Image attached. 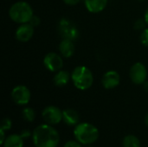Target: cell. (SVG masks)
Instances as JSON below:
<instances>
[{
  "instance_id": "obj_6",
  "label": "cell",
  "mask_w": 148,
  "mask_h": 147,
  "mask_svg": "<svg viewBox=\"0 0 148 147\" xmlns=\"http://www.w3.org/2000/svg\"><path fill=\"white\" fill-rule=\"evenodd\" d=\"M11 100L18 106L27 105L31 98V94L29 89L24 85L16 86L10 93Z\"/></svg>"
},
{
  "instance_id": "obj_12",
  "label": "cell",
  "mask_w": 148,
  "mask_h": 147,
  "mask_svg": "<svg viewBox=\"0 0 148 147\" xmlns=\"http://www.w3.org/2000/svg\"><path fill=\"white\" fill-rule=\"evenodd\" d=\"M58 49L60 55L65 58H70L71 56H73L75 51V46L74 44V42L68 39H62L59 43Z\"/></svg>"
},
{
  "instance_id": "obj_20",
  "label": "cell",
  "mask_w": 148,
  "mask_h": 147,
  "mask_svg": "<svg viewBox=\"0 0 148 147\" xmlns=\"http://www.w3.org/2000/svg\"><path fill=\"white\" fill-rule=\"evenodd\" d=\"M140 42L145 47L148 48V28H145L142 30V32L140 34Z\"/></svg>"
},
{
  "instance_id": "obj_2",
  "label": "cell",
  "mask_w": 148,
  "mask_h": 147,
  "mask_svg": "<svg viewBox=\"0 0 148 147\" xmlns=\"http://www.w3.org/2000/svg\"><path fill=\"white\" fill-rule=\"evenodd\" d=\"M74 136L82 145L89 146L97 141L99 138V130L90 123H79L74 129Z\"/></svg>"
},
{
  "instance_id": "obj_16",
  "label": "cell",
  "mask_w": 148,
  "mask_h": 147,
  "mask_svg": "<svg viewBox=\"0 0 148 147\" xmlns=\"http://www.w3.org/2000/svg\"><path fill=\"white\" fill-rule=\"evenodd\" d=\"M3 147H23V139L20 134H11L9 135L4 143Z\"/></svg>"
},
{
  "instance_id": "obj_28",
  "label": "cell",
  "mask_w": 148,
  "mask_h": 147,
  "mask_svg": "<svg viewBox=\"0 0 148 147\" xmlns=\"http://www.w3.org/2000/svg\"><path fill=\"white\" fill-rule=\"evenodd\" d=\"M144 19H145V21H146V23H147V24L148 25V8L147 9V10H146V12H145V16H144Z\"/></svg>"
},
{
  "instance_id": "obj_3",
  "label": "cell",
  "mask_w": 148,
  "mask_h": 147,
  "mask_svg": "<svg viewBox=\"0 0 148 147\" xmlns=\"http://www.w3.org/2000/svg\"><path fill=\"white\" fill-rule=\"evenodd\" d=\"M33 15L34 12L32 7L25 1H17L9 9L10 18L19 24L29 23Z\"/></svg>"
},
{
  "instance_id": "obj_23",
  "label": "cell",
  "mask_w": 148,
  "mask_h": 147,
  "mask_svg": "<svg viewBox=\"0 0 148 147\" xmlns=\"http://www.w3.org/2000/svg\"><path fill=\"white\" fill-rule=\"evenodd\" d=\"M63 147H82V144L78 142L77 140H69L65 143Z\"/></svg>"
},
{
  "instance_id": "obj_5",
  "label": "cell",
  "mask_w": 148,
  "mask_h": 147,
  "mask_svg": "<svg viewBox=\"0 0 148 147\" xmlns=\"http://www.w3.org/2000/svg\"><path fill=\"white\" fill-rule=\"evenodd\" d=\"M58 32L62 39H68L75 42L79 37V30L77 27L69 19L62 18L58 24Z\"/></svg>"
},
{
  "instance_id": "obj_10",
  "label": "cell",
  "mask_w": 148,
  "mask_h": 147,
  "mask_svg": "<svg viewBox=\"0 0 148 147\" xmlns=\"http://www.w3.org/2000/svg\"><path fill=\"white\" fill-rule=\"evenodd\" d=\"M34 29L35 27H33L29 23L20 24V26L16 29L15 32L16 39L21 42H26L29 41L34 35L35 32Z\"/></svg>"
},
{
  "instance_id": "obj_30",
  "label": "cell",
  "mask_w": 148,
  "mask_h": 147,
  "mask_svg": "<svg viewBox=\"0 0 148 147\" xmlns=\"http://www.w3.org/2000/svg\"><path fill=\"white\" fill-rule=\"evenodd\" d=\"M86 147H93V146H91V145H89V146H86Z\"/></svg>"
},
{
  "instance_id": "obj_14",
  "label": "cell",
  "mask_w": 148,
  "mask_h": 147,
  "mask_svg": "<svg viewBox=\"0 0 148 147\" xmlns=\"http://www.w3.org/2000/svg\"><path fill=\"white\" fill-rule=\"evenodd\" d=\"M86 9L91 13L101 12L108 4V0H84Z\"/></svg>"
},
{
  "instance_id": "obj_13",
  "label": "cell",
  "mask_w": 148,
  "mask_h": 147,
  "mask_svg": "<svg viewBox=\"0 0 148 147\" xmlns=\"http://www.w3.org/2000/svg\"><path fill=\"white\" fill-rule=\"evenodd\" d=\"M62 120L69 126H75L79 124L80 116L75 110L67 108L62 111Z\"/></svg>"
},
{
  "instance_id": "obj_21",
  "label": "cell",
  "mask_w": 148,
  "mask_h": 147,
  "mask_svg": "<svg viewBox=\"0 0 148 147\" xmlns=\"http://www.w3.org/2000/svg\"><path fill=\"white\" fill-rule=\"evenodd\" d=\"M146 24H147V23H146L145 19H138L134 23V29L137 30H140V29L143 30L146 28Z\"/></svg>"
},
{
  "instance_id": "obj_15",
  "label": "cell",
  "mask_w": 148,
  "mask_h": 147,
  "mask_svg": "<svg viewBox=\"0 0 148 147\" xmlns=\"http://www.w3.org/2000/svg\"><path fill=\"white\" fill-rule=\"evenodd\" d=\"M71 80V74H69L66 70H59L56 73L53 77V82L57 87H64L66 86L69 81Z\"/></svg>"
},
{
  "instance_id": "obj_31",
  "label": "cell",
  "mask_w": 148,
  "mask_h": 147,
  "mask_svg": "<svg viewBox=\"0 0 148 147\" xmlns=\"http://www.w3.org/2000/svg\"><path fill=\"white\" fill-rule=\"evenodd\" d=\"M139 1H143V0H139Z\"/></svg>"
},
{
  "instance_id": "obj_8",
  "label": "cell",
  "mask_w": 148,
  "mask_h": 147,
  "mask_svg": "<svg viewBox=\"0 0 148 147\" xmlns=\"http://www.w3.org/2000/svg\"><path fill=\"white\" fill-rule=\"evenodd\" d=\"M43 65L49 71L56 73L59 70L62 69L63 67L62 56L57 53L49 52L46 54L43 58Z\"/></svg>"
},
{
  "instance_id": "obj_17",
  "label": "cell",
  "mask_w": 148,
  "mask_h": 147,
  "mask_svg": "<svg viewBox=\"0 0 148 147\" xmlns=\"http://www.w3.org/2000/svg\"><path fill=\"white\" fill-rule=\"evenodd\" d=\"M123 147H140V141L138 137L133 134L127 135L122 140Z\"/></svg>"
},
{
  "instance_id": "obj_25",
  "label": "cell",
  "mask_w": 148,
  "mask_h": 147,
  "mask_svg": "<svg viewBox=\"0 0 148 147\" xmlns=\"http://www.w3.org/2000/svg\"><path fill=\"white\" fill-rule=\"evenodd\" d=\"M81 0H63V2L68 4V5H70V6H73V5H75L77 3H80Z\"/></svg>"
},
{
  "instance_id": "obj_22",
  "label": "cell",
  "mask_w": 148,
  "mask_h": 147,
  "mask_svg": "<svg viewBox=\"0 0 148 147\" xmlns=\"http://www.w3.org/2000/svg\"><path fill=\"white\" fill-rule=\"evenodd\" d=\"M33 27H36V26H38L40 23H41V19L39 18V16H36V15H33V16L31 17V19H30V21L29 22Z\"/></svg>"
},
{
  "instance_id": "obj_26",
  "label": "cell",
  "mask_w": 148,
  "mask_h": 147,
  "mask_svg": "<svg viewBox=\"0 0 148 147\" xmlns=\"http://www.w3.org/2000/svg\"><path fill=\"white\" fill-rule=\"evenodd\" d=\"M0 134H1V139H0V144L1 145H3V143H4V141H5V139H6V138L7 137H5V131H3V130H2V129H0Z\"/></svg>"
},
{
  "instance_id": "obj_9",
  "label": "cell",
  "mask_w": 148,
  "mask_h": 147,
  "mask_svg": "<svg viewBox=\"0 0 148 147\" xmlns=\"http://www.w3.org/2000/svg\"><path fill=\"white\" fill-rule=\"evenodd\" d=\"M129 76L131 81L136 85H142L147 77V70L142 62H135L130 68Z\"/></svg>"
},
{
  "instance_id": "obj_24",
  "label": "cell",
  "mask_w": 148,
  "mask_h": 147,
  "mask_svg": "<svg viewBox=\"0 0 148 147\" xmlns=\"http://www.w3.org/2000/svg\"><path fill=\"white\" fill-rule=\"evenodd\" d=\"M20 135H21V137H22L23 139H28V138H29V137H32V133H31L30 131L28 130V129L23 130V131L21 132Z\"/></svg>"
},
{
  "instance_id": "obj_11",
  "label": "cell",
  "mask_w": 148,
  "mask_h": 147,
  "mask_svg": "<svg viewBox=\"0 0 148 147\" xmlns=\"http://www.w3.org/2000/svg\"><path fill=\"white\" fill-rule=\"evenodd\" d=\"M121 82V76L115 70L107 71L101 79V84L106 89H113L119 86Z\"/></svg>"
},
{
  "instance_id": "obj_29",
  "label": "cell",
  "mask_w": 148,
  "mask_h": 147,
  "mask_svg": "<svg viewBox=\"0 0 148 147\" xmlns=\"http://www.w3.org/2000/svg\"><path fill=\"white\" fill-rule=\"evenodd\" d=\"M145 124H146V126L148 127V113H147L146 117H145Z\"/></svg>"
},
{
  "instance_id": "obj_19",
  "label": "cell",
  "mask_w": 148,
  "mask_h": 147,
  "mask_svg": "<svg viewBox=\"0 0 148 147\" xmlns=\"http://www.w3.org/2000/svg\"><path fill=\"white\" fill-rule=\"evenodd\" d=\"M11 126H12V122H11L10 119H9V118H4V119L1 121V127H0V129H2V130H3V131L6 132V131L10 130Z\"/></svg>"
},
{
  "instance_id": "obj_4",
  "label": "cell",
  "mask_w": 148,
  "mask_h": 147,
  "mask_svg": "<svg viewBox=\"0 0 148 147\" xmlns=\"http://www.w3.org/2000/svg\"><path fill=\"white\" fill-rule=\"evenodd\" d=\"M71 81L74 86L82 91L90 88L94 82V75L86 66H78L71 73Z\"/></svg>"
},
{
  "instance_id": "obj_7",
  "label": "cell",
  "mask_w": 148,
  "mask_h": 147,
  "mask_svg": "<svg viewBox=\"0 0 148 147\" xmlns=\"http://www.w3.org/2000/svg\"><path fill=\"white\" fill-rule=\"evenodd\" d=\"M42 117L46 124L57 125L62 120V111L56 106H48L42 110Z\"/></svg>"
},
{
  "instance_id": "obj_27",
  "label": "cell",
  "mask_w": 148,
  "mask_h": 147,
  "mask_svg": "<svg viewBox=\"0 0 148 147\" xmlns=\"http://www.w3.org/2000/svg\"><path fill=\"white\" fill-rule=\"evenodd\" d=\"M143 88H144V90L147 92V93H148V81H146L143 84Z\"/></svg>"
},
{
  "instance_id": "obj_1",
  "label": "cell",
  "mask_w": 148,
  "mask_h": 147,
  "mask_svg": "<svg viewBox=\"0 0 148 147\" xmlns=\"http://www.w3.org/2000/svg\"><path fill=\"white\" fill-rule=\"evenodd\" d=\"M32 140L36 147H57L60 142V135L51 125L42 124L34 129Z\"/></svg>"
},
{
  "instance_id": "obj_18",
  "label": "cell",
  "mask_w": 148,
  "mask_h": 147,
  "mask_svg": "<svg viewBox=\"0 0 148 147\" xmlns=\"http://www.w3.org/2000/svg\"><path fill=\"white\" fill-rule=\"evenodd\" d=\"M22 117L25 121L32 122L36 118V113L31 107H24L22 111Z\"/></svg>"
}]
</instances>
